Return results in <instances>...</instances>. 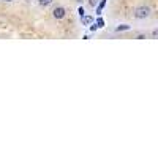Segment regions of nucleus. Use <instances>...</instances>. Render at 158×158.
Returning <instances> with one entry per match:
<instances>
[{
  "label": "nucleus",
  "instance_id": "12",
  "mask_svg": "<svg viewBox=\"0 0 158 158\" xmlns=\"http://www.w3.org/2000/svg\"><path fill=\"white\" fill-rule=\"evenodd\" d=\"M27 2H29V0H27Z\"/></svg>",
  "mask_w": 158,
  "mask_h": 158
},
{
  "label": "nucleus",
  "instance_id": "11",
  "mask_svg": "<svg viewBox=\"0 0 158 158\" xmlns=\"http://www.w3.org/2000/svg\"><path fill=\"white\" fill-rule=\"evenodd\" d=\"M6 2H11V0H6Z\"/></svg>",
  "mask_w": 158,
  "mask_h": 158
},
{
  "label": "nucleus",
  "instance_id": "6",
  "mask_svg": "<svg viewBox=\"0 0 158 158\" xmlns=\"http://www.w3.org/2000/svg\"><path fill=\"white\" fill-rule=\"evenodd\" d=\"M79 15H81V18L84 16V8H82V6H81V8H79Z\"/></svg>",
  "mask_w": 158,
  "mask_h": 158
},
{
  "label": "nucleus",
  "instance_id": "2",
  "mask_svg": "<svg viewBox=\"0 0 158 158\" xmlns=\"http://www.w3.org/2000/svg\"><path fill=\"white\" fill-rule=\"evenodd\" d=\"M65 8H62V6H57V8H54V11H52V16H54L56 19H62L63 16H65Z\"/></svg>",
  "mask_w": 158,
  "mask_h": 158
},
{
  "label": "nucleus",
  "instance_id": "8",
  "mask_svg": "<svg viewBox=\"0 0 158 158\" xmlns=\"http://www.w3.org/2000/svg\"><path fill=\"white\" fill-rule=\"evenodd\" d=\"M89 3H90L92 6H95V3H97V0H89Z\"/></svg>",
  "mask_w": 158,
  "mask_h": 158
},
{
  "label": "nucleus",
  "instance_id": "1",
  "mask_svg": "<svg viewBox=\"0 0 158 158\" xmlns=\"http://www.w3.org/2000/svg\"><path fill=\"white\" fill-rule=\"evenodd\" d=\"M149 15H150V8L149 6H139L136 10V13H135V16L138 19H146V18H149Z\"/></svg>",
  "mask_w": 158,
  "mask_h": 158
},
{
  "label": "nucleus",
  "instance_id": "4",
  "mask_svg": "<svg viewBox=\"0 0 158 158\" xmlns=\"http://www.w3.org/2000/svg\"><path fill=\"white\" fill-rule=\"evenodd\" d=\"M92 21H94V19H92L90 16H82V22H84L85 25H87V24H90Z\"/></svg>",
  "mask_w": 158,
  "mask_h": 158
},
{
  "label": "nucleus",
  "instance_id": "10",
  "mask_svg": "<svg viewBox=\"0 0 158 158\" xmlns=\"http://www.w3.org/2000/svg\"><path fill=\"white\" fill-rule=\"evenodd\" d=\"M76 2H82V0H76Z\"/></svg>",
  "mask_w": 158,
  "mask_h": 158
},
{
  "label": "nucleus",
  "instance_id": "7",
  "mask_svg": "<svg viewBox=\"0 0 158 158\" xmlns=\"http://www.w3.org/2000/svg\"><path fill=\"white\" fill-rule=\"evenodd\" d=\"M97 24H98V27H101V25H103L104 22H103V19H98V21H97Z\"/></svg>",
  "mask_w": 158,
  "mask_h": 158
},
{
  "label": "nucleus",
  "instance_id": "3",
  "mask_svg": "<svg viewBox=\"0 0 158 158\" xmlns=\"http://www.w3.org/2000/svg\"><path fill=\"white\" fill-rule=\"evenodd\" d=\"M38 3H40V6H48L52 3V0H38Z\"/></svg>",
  "mask_w": 158,
  "mask_h": 158
},
{
  "label": "nucleus",
  "instance_id": "9",
  "mask_svg": "<svg viewBox=\"0 0 158 158\" xmlns=\"http://www.w3.org/2000/svg\"><path fill=\"white\" fill-rule=\"evenodd\" d=\"M156 35H158V30H153V32H152V36H153V38H155V36H156Z\"/></svg>",
  "mask_w": 158,
  "mask_h": 158
},
{
  "label": "nucleus",
  "instance_id": "5",
  "mask_svg": "<svg viewBox=\"0 0 158 158\" xmlns=\"http://www.w3.org/2000/svg\"><path fill=\"white\" fill-rule=\"evenodd\" d=\"M128 29H130V25H118L115 30H117V32H120V30H128Z\"/></svg>",
  "mask_w": 158,
  "mask_h": 158
}]
</instances>
